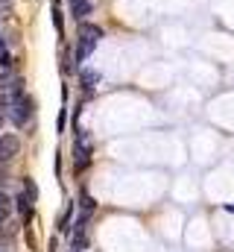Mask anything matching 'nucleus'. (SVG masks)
Segmentation results:
<instances>
[{"label":"nucleus","instance_id":"1","mask_svg":"<svg viewBox=\"0 0 234 252\" xmlns=\"http://www.w3.org/2000/svg\"><path fill=\"white\" fill-rule=\"evenodd\" d=\"M21 150V138L18 135H0V161H12Z\"/></svg>","mask_w":234,"mask_h":252},{"label":"nucleus","instance_id":"2","mask_svg":"<svg viewBox=\"0 0 234 252\" xmlns=\"http://www.w3.org/2000/svg\"><path fill=\"white\" fill-rule=\"evenodd\" d=\"M79 38H88V41H97V44H100V38H103V26L88 23V21H79Z\"/></svg>","mask_w":234,"mask_h":252},{"label":"nucleus","instance_id":"3","mask_svg":"<svg viewBox=\"0 0 234 252\" xmlns=\"http://www.w3.org/2000/svg\"><path fill=\"white\" fill-rule=\"evenodd\" d=\"M79 79H82V88H85V91H94L103 76H100V70H94V68H82V70H79Z\"/></svg>","mask_w":234,"mask_h":252},{"label":"nucleus","instance_id":"4","mask_svg":"<svg viewBox=\"0 0 234 252\" xmlns=\"http://www.w3.org/2000/svg\"><path fill=\"white\" fill-rule=\"evenodd\" d=\"M91 9H94L91 0H70V15H73L76 21H85V18L91 15Z\"/></svg>","mask_w":234,"mask_h":252},{"label":"nucleus","instance_id":"5","mask_svg":"<svg viewBox=\"0 0 234 252\" xmlns=\"http://www.w3.org/2000/svg\"><path fill=\"white\" fill-rule=\"evenodd\" d=\"M94 47H97V41H88V38H79V47H76V62H85L91 53H94Z\"/></svg>","mask_w":234,"mask_h":252},{"label":"nucleus","instance_id":"6","mask_svg":"<svg viewBox=\"0 0 234 252\" xmlns=\"http://www.w3.org/2000/svg\"><path fill=\"white\" fill-rule=\"evenodd\" d=\"M15 208H18V211H21L23 217H29V211H32V200H29V197H26V194L21 191V194L15 197Z\"/></svg>","mask_w":234,"mask_h":252},{"label":"nucleus","instance_id":"7","mask_svg":"<svg viewBox=\"0 0 234 252\" xmlns=\"http://www.w3.org/2000/svg\"><path fill=\"white\" fill-rule=\"evenodd\" d=\"M73 211H76V206L70 203V206L64 208V214L59 217V232H70V220H73Z\"/></svg>","mask_w":234,"mask_h":252},{"label":"nucleus","instance_id":"8","mask_svg":"<svg viewBox=\"0 0 234 252\" xmlns=\"http://www.w3.org/2000/svg\"><path fill=\"white\" fill-rule=\"evenodd\" d=\"M79 206H82V214H91V211L97 208V203H94V197H91L88 191H82V194H79Z\"/></svg>","mask_w":234,"mask_h":252},{"label":"nucleus","instance_id":"9","mask_svg":"<svg viewBox=\"0 0 234 252\" xmlns=\"http://www.w3.org/2000/svg\"><path fill=\"white\" fill-rule=\"evenodd\" d=\"M9 211H12V200H9V197L0 191V226L9 220Z\"/></svg>","mask_w":234,"mask_h":252},{"label":"nucleus","instance_id":"10","mask_svg":"<svg viewBox=\"0 0 234 252\" xmlns=\"http://www.w3.org/2000/svg\"><path fill=\"white\" fill-rule=\"evenodd\" d=\"M23 194H26V197H29V200H32V203H35V200H38V185H35V182H32V179H29V176H26V179H23Z\"/></svg>","mask_w":234,"mask_h":252},{"label":"nucleus","instance_id":"11","mask_svg":"<svg viewBox=\"0 0 234 252\" xmlns=\"http://www.w3.org/2000/svg\"><path fill=\"white\" fill-rule=\"evenodd\" d=\"M53 26H56V32H59V35L64 32V18H62V12H59V6L53 9Z\"/></svg>","mask_w":234,"mask_h":252},{"label":"nucleus","instance_id":"12","mask_svg":"<svg viewBox=\"0 0 234 252\" xmlns=\"http://www.w3.org/2000/svg\"><path fill=\"white\" fill-rule=\"evenodd\" d=\"M12 62H15V59H12V53H9V50H3V53H0V68H3V70H9V68H12Z\"/></svg>","mask_w":234,"mask_h":252},{"label":"nucleus","instance_id":"13","mask_svg":"<svg viewBox=\"0 0 234 252\" xmlns=\"http://www.w3.org/2000/svg\"><path fill=\"white\" fill-rule=\"evenodd\" d=\"M64 120H67V112L62 109V112H59V132H64Z\"/></svg>","mask_w":234,"mask_h":252},{"label":"nucleus","instance_id":"14","mask_svg":"<svg viewBox=\"0 0 234 252\" xmlns=\"http://www.w3.org/2000/svg\"><path fill=\"white\" fill-rule=\"evenodd\" d=\"M3 50H6V38L0 35V53H3Z\"/></svg>","mask_w":234,"mask_h":252},{"label":"nucleus","instance_id":"15","mask_svg":"<svg viewBox=\"0 0 234 252\" xmlns=\"http://www.w3.org/2000/svg\"><path fill=\"white\" fill-rule=\"evenodd\" d=\"M0 126H3V112H0Z\"/></svg>","mask_w":234,"mask_h":252},{"label":"nucleus","instance_id":"16","mask_svg":"<svg viewBox=\"0 0 234 252\" xmlns=\"http://www.w3.org/2000/svg\"><path fill=\"white\" fill-rule=\"evenodd\" d=\"M0 252H6V250H0Z\"/></svg>","mask_w":234,"mask_h":252}]
</instances>
